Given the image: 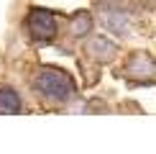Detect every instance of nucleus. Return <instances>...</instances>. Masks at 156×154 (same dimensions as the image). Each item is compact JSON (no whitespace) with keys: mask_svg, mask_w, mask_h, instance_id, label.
I'll list each match as a JSON object with an SVG mask.
<instances>
[{"mask_svg":"<svg viewBox=\"0 0 156 154\" xmlns=\"http://www.w3.org/2000/svg\"><path fill=\"white\" fill-rule=\"evenodd\" d=\"M21 111V98L16 90L10 87H0V113H18Z\"/></svg>","mask_w":156,"mask_h":154,"instance_id":"6","label":"nucleus"},{"mask_svg":"<svg viewBox=\"0 0 156 154\" xmlns=\"http://www.w3.org/2000/svg\"><path fill=\"white\" fill-rule=\"evenodd\" d=\"M34 87H36L38 95H44L46 100H54V103H67L74 95V80L67 72L54 69V67H41L38 69V75L34 80Z\"/></svg>","mask_w":156,"mask_h":154,"instance_id":"1","label":"nucleus"},{"mask_svg":"<svg viewBox=\"0 0 156 154\" xmlns=\"http://www.w3.org/2000/svg\"><path fill=\"white\" fill-rule=\"evenodd\" d=\"M102 21H105V26H110L113 31H118V34L126 31V18H123L120 13H115V10H105L102 13Z\"/></svg>","mask_w":156,"mask_h":154,"instance_id":"7","label":"nucleus"},{"mask_svg":"<svg viewBox=\"0 0 156 154\" xmlns=\"http://www.w3.org/2000/svg\"><path fill=\"white\" fill-rule=\"evenodd\" d=\"M126 75L131 77V80L148 82V80H154V75H156V62L148 54H144V51H136L131 59H128V64H126Z\"/></svg>","mask_w":156,"mask_h":154,"instance_id":"3","label":"nucleus"},{"mask_svg":"<svg viewBox=\"0 0 156 154\" xmlns=\"http://www.w3.org/2000/svg\"><path fill=\"white\" fill-rule=\"evenodd\" d=\"M148 5H156V0H148Z\"/></svg>","mask_w":156,"mask_h":154,"instance_id":"8","label":"nucleus"},{"mask_svg":"<svg viewBox=\"0 0 156 154\" xmlns=\"http://www.w3.org/2000/svg\"><path fill=\"white\" fill-rule=\"evenodd\" d=\"M84 51H87V57L95 59L97 64H105L110 59H115V54H118V44L110 41L108 36H92L87 44H84Z\"/></svg>","mask_w":156,"mask_h":154,"instance_id":"4","label":"nucleus"},{"mask_svg":"<svg viewBox=\"0 0 156 154\" xmlns=\"http://www.w3.org/2000/svg\"><path fill=\"white\" fill-rule=\"evenodd\" d=\"M26 28H28V36L36 41H51L56 36V18L51 10L34 8L26 18Z\"/></svg>","mask_w":156,"mask_h":154,"instance_id":"2","label":"nucleus"},{"mask_svg":"<svg viewBox=\"0 0 156 154\" xmlns=\"http://www.w3.org/2000/svg\"><path fill=\"white\" fill-rule=\"evenodd\" d=\"M90 28H92V18H90L87 10H77L72 16V21H69V34L74 38H82L90 34Z\"/></svg>","mask_w":156,"mask_h":154,"instance_id":"5","label":"nucleus"}]
</instances>
